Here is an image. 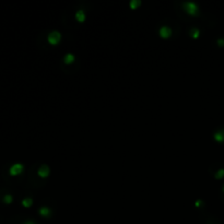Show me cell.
<instances>
[{"mask_svg":"<svg viewBox=\"0 0 224 224\" xmlns=\"http://www.w3.org/2000/svg\"><path fill=\"white\" fill-rule=\"evenodd\" d=\"M183 7H184V10L187 13H189L191 15H196L199 13V6L195 1H185L183 3Z\"/></svg>","mask_w":224,"mask_h":224,"instance_id":"6da1fadb","label":"cell"},{"mask_svg":"<svg viewBox=\"0 0 224 224\" xmlns=\"http://www.w3.org/2000/svg\"><path fill=\"white\" fill-rule=\"evenodd\" d=\"M61 37H62L61 33L57 30H54V31H52V32H49V34L47 35V41L50 45H54V46H55V45L59 44V42L61 41Z\"/></svg>","mask_w":224,"mask_h":224,"instance_id":"7a4b0ae2","label":"cell"},{"mask_svg":"<svg viewBox=\"0 0 224 224\" xmlns=\"http://www.w3.org/2000/svg\"><path fill=\"white\" fill-rule=\"evenodd\" d=\"M24 169V165L22 163H15V164L11 165L10 168H9V173H10L11 176H17V175H20Z\"/></svg>","mask_w":224,"mask_h":224,"instance_id":"3957f363","label":"cell"},{"mask_svg":"<svg viewBox=\"0 0 224 224\" xmlns=\"http://www.w3.org/2000/svg\"><path fill=\"white\" fill-rule=\"evenodd\" d=\"M159 34L162 38H168L172 35V29L168 25H162L159 29Z\"/></svg>","mask_w":224,"mask_h":224,"instance_id":"277c9868","label":"cell"},{"mask_svg":"<svg viewBox=\"0 0 224 224\" xmlns=\"http://www.w3.org/2000/svg\"><path fill=\"white\" fill-rule=\"evenodd\" d=\"M49 174H50V168L47 164H43L38 167L37 175L40 177H42V178H46V177L49 176Z\"/></svg>","mask_w":224,"mask_h":224,"instance_id":"5b68a950","label":"cell"},{"mask_svg":"<svg viewBox=\"0 0 224 224\" xmlns=\"http://www.w3.org/2000/svg\"><path fill=\"white\" fill-rule=\"evenodd\" d=\"M38 213L42 215V217H45V218H48V217H50L52 214V209L50 208H48V207H41L40 209H38Z\"/></svg>","mask_w":224,"mask_h":224,"instance_id":"8992f818","label":"cell"},{"mask_svg":"<svg viewBox=\"0 0 224 224\" xmlns=\"http://www.w3.org/2000/svg\"><path fill=\"white\" fill-rule=\"evenodd\" d=\"M85 17H87V14H85V11L83 9L77 10V12H75V20L78 22H84Z\"/></svg>","mask_w":224,"mask_h":224,"instance_id":"52a82bcc","label":"cell"},{"mask_svg":"<svg viewBox=\"0 0 224 224\" xmlns=\"http://www.w3.org/2000/svg\"><path fill=\"white\" fill-rule=\"evenodd\" d=\"M213 138L215 139V141L218 142H224V130H217L213 133Z\"/></svg>","mask_w":224,"mask_h":224,"instance_id":"ba28073f","label":"cell"},{"mask_svg":"<svg viewBox=\"0 0 224 224\" xmlns=\"http://www.w3.org/2000/svg\"><path fill=\"white\" fill-rule=\"evenodd\" d=\"M75 56L73 55L72 52H67V54L64 56V61H65V64H67V65L72 64V62L75 61Z\"/></svg>","mask_w":224,"mask_h":224,"instance_id":"9c48e42d","label":"cell"},{"mask_svg":"<svg viewBox=\"0 0 224 224\" xmlns=\"http://www.w3.org/2000/svg\"><path fill=\"white\" fill-rule=\"evenodd\" d=\"M189 34L192 38H198L200 35V30L198 28H192V29H190Z\"/></svg>","mask_w":224,"mask_h":224,"instance_id":"30bf717a","label":"cell"},{"mask_svg":"<svg viewBox=\"0 0 224 224\" xmlns=\"http://www.w3.org/2000/svg\"><path fill=\"white\" fill-rule=\"evenodd\" d=\"M22 204L25 208H30L33 204V199L31 197H26V198H24V199L22 200Z\"/></svg>","mask_w":224,"mask_h":224,"instance_id":"8fae6325","label":"cell"},{"mask_svg":"<svg viewBox=\"0 0 224 224\" xmlns=\"http://www.w3.org/2000/svg\"><path fill=\"white\" fill-rule=\"evenodd\" d=\"M141 0H130L129 2V7L131 8V9H137L138 7H140L141 6Z\"/></svg>","mask_w":224,"mask_h":224,"instance_id":"7c38bea8","label":"cell"},{"mask_svg":"<svg viewBox=\"0 0 224 224\" xmlns=\"http://www.w3.org/2000/svg\"><path fill=\"white\" fill-rule=\"evenodd\" d=\"M3 202H5V203H7V204H10L11 202L13 201V198H12V196H11L10 194H7V195H5V196H3Z\"/></svg>","mask_w":224,"mask_h":224,"instance_id":"4fadbf2b","label":"cell"},{"mask_svg":"<svg viewBox=\"0 0 224 224\" xmlns=\"http://www.w3.org/2000/svg\"><path fill=\"white\" fill-rule=\"evenodd\" d=\"M214 177H215V178H223V177H224V168L219 169V171L215 173Z\"/></svg>","mask_w":224,"mask_h":224,"instance_id":"5bb4252c","label":"cell"},{"mask_svg":"<svg viewBox=\"0 0 224 224\" xmlns=\"http://www.w3.org/2000/svg\"><path fill=\"white\" fill-rule=\"evenodd\" d=\"M217 44L219 45V46H224V38H218Z\"/></svg>","mask_w":224,"mask_h":224,"instance_id":"9a60e30c","label":"cell"},{"mask_svg":"<svg viewBox=\"0 0 224 224\" xmlns=\"http://www.w3.org/2000/svg\"><path fill=\"white\" fill-rule=\"evenodd\" d=\"M195 204H196V207H200V206H201V204H202V200H200V199L196 200Z\"/></svg>","mask_w":224,"mask_h":224,"instance_id":"2e32d148","label":"cell"},{"mask_svg":"<svg viewBox=\"0 0 224 224\" xmlns=\"http://www.w3.org/2000/svg\"><path fill=\"white\" fill-rule=\"evenodd\" d=\"M23 224H36L34 221H31V220H28V221H25Z\"/></svg>","mask_w":224,"mask_h":224,"instance_id":"e0dca14e","label":"cell"},{"mask_svg":"<svg viewBox=\"0 0 224 224\" xmlns=\"http://www.w3.org/2000/svg\"><path fill=\"white\" fill-rule=\"evenodd\" d=\"M223 191H224V185H223Z\"/></svg>","mask_w":224,"mask_h":224,"instance_id":"ac0fdd59","label":"cell"}]
</instances>
